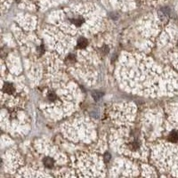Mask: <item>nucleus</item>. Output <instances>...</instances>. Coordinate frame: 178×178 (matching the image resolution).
Segmentation results:
<instances>
[{
  "instance_id": "obj_2",
  "label": "nucleus",
  "mask_w": 178,
  "mask_h": 178,
  "mask_svg": "<svg viewBox=\"0 0 178 178\" xmlns=\"http://www.w3.org/2000/svg\"><path fill=\"white\" fill-rule=\"evenodd\" d=\"M92 95H93V99H94L95 101H97V100L101 99V97L103 96V93L100 92V91H94V92L92 93Z\"/></svg>"
},
{
  "instance_id": "obj_5",
  "label": "nucleus",
  "mask_w": 178,
  "mask_h": 178,
  "mask_svg": "<svg viewBox=\"0 0 178 178\" xmlns=\"http://www.w3.org/2000/svg\"><path fill=\"white\" fill-rule=\"evenodd\" d=\"M77 45L79 47H85L87 45V41L85 39H80L77 42Z\"/></svg>"
},
{
  "instance_id": "obj_1",
  "label": "nucleus",
  "mask_w": 178,
  "mask_h": 178,
  "mask_svg": "<svg viewBox=\"0 0 178 178\" xmlns=\"http://www.w3.org/2000/svg\"><path fill=\"white\" fill-rule=\"evenodd\" d=\"M43 164L47 168H53L54 167V160L50 157H46L43 159Z\"/></svg>"
},
{
  "instance_id": "obj_4",
  "label": "nucleus",
  "mask_w": 178,
  "mask_h": 178,
  "mask_svg": "<svg viewBox=\"0 0 178 178\" xmlns=\"http://www.w3.org/2000/svg\"><path fill=\"white\" fill-rule=\"evenodd\" d=\"M169 139L172 141V142H176L178 140V133L176 132H172L169 135Z\"/></svg>"
},
{
  "instance_id": "obj_3",
  "label": "nucleus",
  "mask_w": 178,
  "mask_h": 178,
  "mask_svg": "<svg viewBox=\"0 0 178 178\" xmlns=\"http://www.w3.org/2000/svg\"><path fill=\"white\" fill-rule=\"evenodd\" d=\"M72 23L75 24V25H77V26H80L81 24L84 23V20H83L81 17H77L76 19H73V20H72Z\"/></svg>"
}]
</instances>
